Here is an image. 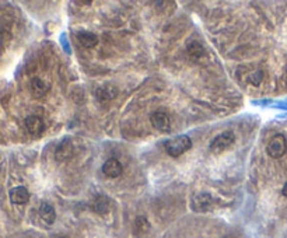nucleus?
<instances>
[{
  "label": "nucleus",
  "mask_w": 287,
  "mask_h": 238,
  "mask_svg": "<svg viewBox=\"0 0 287 238\" xmlns=\"http://www.w3.org/2000/svg\"><path fill=\"white\" fill-rule=\"evenodd\" d=\"M76 37L84 48H94L98 44V37L94 33H90V31L80 30L79 33H76Z\"/></svg>",
  "instance_id": "obj_10"
},
{
  "label": "nucleus",
  "mask_w": 287,
  "mask_h": 238,
  "mask_svg": "<svg viewBox=\"0 0 287 238\" xmlns=\"http://www.w3.org/2000/svg\"><path fill=\"white\" fill-rule=\"evenodd\" d=\"M186 51L192 58H200L205 55V48L199 41H191L186 45Z\"/></svg>",
  "instance_id": "obj_15"
},
{
  "label": "nucleus",
  "mask_w": 287,
  "mask_h": 238,
  "mask_svg": "<svg viewBox=\"0 0 287 238\" xmlns=\"http://www.w3.org/2000/svg\"><path fill=\"white\" fill-rule=\"evenodd\" d=\"M213 199L212 195L209 193H199L192 197V209L198 213H205V211L212 210L213 207Z\"/></svg>",
  "instance_id": "obj_4"
},
{
  "label": "nucleus",
  "mask_w": 287,
  "mask_h": 238,
  "mask_svg": "<svg viewBox=\"0 0 287 238\" xmlns=\"http://www.w3.org/2000/svg\"><path fill=\"white\" fill-rule=\"evenodd\" d=\"M9 38V35L3 34V33H0V51L3 49V48L6 47V40Z\"/></svg>",
  "instance_id": "obj_18"
},
{
  "label": "nucleus",
  "mask_w": 287,
  "mask_h": 238,
  "mask_svg": "<svg viewBox=\"0 0 287 238\" xmlns=\"http://www.w3.org/2000/svg\"><path fill=\"white\" fill-rule=\"evenodd\" d=\"M287 151V140L283 135H276L270 139L267 144L266 153L267 156L272 158H281Z\"/></svg>",
  "instance_id": "obj_2"
},
{
  "label": "nucleus",
  "mask_w": 287,
  "mask_h": 238,
  "mask_svg": "<svg viewBox=\"0 0 287 238\" xmlns=\"http://www.w3.org/2000/svg\"><path fill=\"white\" fill-rule=\"evenodd\" d=\"M262 80H263V72H262V70L252 72L251 75L248 76V82L251 83L252 86H259Z\"/></svg>",
  "instance_id": "obj_17"
},
{
  "label": "nucleus",
  "mask_w": 287,
  "mask_h": 238,
  "mask_svg": "<svg viewBox=\"0 0 287 238\" xmlns=\"http://www.w3.org/2000/svg\"><path fill=\"white\" fill-rule=\"evenodd\" d=\"M150 122L153 128L158 132H168L171 128V122L170 118L164 112H154L150 116Z\"/></svg>",
  "instance_id": "obj_6"
},
{
  "label": "nucleus",
  "mask_w": 287,
  "mask_h": 238,
  "mask_svg": "<svg viewBox=\"0 0 287 238\" xmlns=\"http://www.w3.org/2000/svg\"><path fill=\"white\" fill-rule=\"evenodd\" d=\"M10 200L14 204H26L30 200V192L24 186H16L10 190Z\"/></svg>",
  "instance_id": "obj_9"
},
{
  "label": "nucleus",
  "mask_w": 287,
  "mask_h": 238,
  "mask_svg": "<svg viewBox=\"0 0 287 238\" xmlns=\"http://www.w3.org/2000/svg\"><path fill=\"white\" fill-rule=\"evenodd\" d=\"M54 238H65V237H62V235H55Z\"/></svg>",
  "instance_id": "obj_20"
},
{
  "label": "nucleus",
  "mask_w": 287,
  "mask_h": 238,
  "mask_svg": "<svg viewBox=\"0 0 287 238\" xmlns=\"http://www.w3.org/2000/svg\"><path fill=\"white\" fill-rule=\"evenodd\" d=\"M75 156V146H73V143L70 142V140H63V142L59 144V147L56 150V158L59 160V161H66L69 158H72V157Z\"/></svg>",
  "instance_id": "obj_7"
},
{
  "label": "nucleus",
  "mask_w": 287,
  "mask_h": 238,
  "mask_svg": "<svg viewBox=\"0 0 287 238\" xmlns=\"http://www.w3.org/2000/svg\"><path fill=\"white\" fill-rule=\"evenodd\" d=\"M48 91H49V86L44 82L42 79L34 77V79L31 80V93H33L34 97L41 98V97H44Z\"/></svg>",
  "instance_id": "obj_12"
},
{
  "label": "nucleus",
  "mask_w": 287,
  "mask_h": 238,
  "mask_svg": "<svg viewBox=\"0 0 287 238\" xmlns=\"http://www.w3.org/2000/svg\"><path fill=\"white\" fill-rule=\"evenodd\" d=\"M93 209L98 214H107L111 209L110 199L107 196H98L93 203Z\"/></svg>",
  "instance_id": "obj_14"
},
{
  "label": "nucleus",
  "mask_w": 287,
  "mask_h": 238,
  "mask_svg": "<svg viewBox=\"0 0 287 238\" xmlns=\"http://www.w3.org/2000/svg\"><path fill=\"white\" fill-rule=\"evenodd\" d=\"M103 172L107 177L118 178L122 174V164L119 163L116 158H110L103 165Z\"/></svg>",
  "instance_id": "obj_8"
},
{
  "label": "nucleus",
  "mask_w": 287,
  "mask_h": 238,
  "mask_svg": "<svg viewBox=\"0 0 287 238\" xmlns=\"http://www.w3.org/2000/svg\"><path fill=\"white\" fill-rule=\"evenodd\" d=\"M235 142V136L232 132H224V133H220L219 136H216L213 139V142L210 143V150L216 154H220L223 151H226L231 147L232 144Z\"/></svg>",
  "instance_id": "obj_3"
},
{
  "label": "nucleus",
  "mask_w": 287,
  "mask_h": 238,
  "mask_svg": "<svg viewBox=\"0 0 287 238\" xmlns=\"http://www.w3.org/2000/svg\"><path fill=\"white\" fill-rule=\"evenodd\" d=\"M40 216L47 224H54L56 220V211L54 209V206L45 203V202L41 203V206H40Z\"/></svg>",
  "instance_id": "obj_11"
},
{
  "label": "nucleus",
  "mask_w": 287,
  "mask_h": 238,
  "mask_svg": "<svg viewBox=\"0 0 287 238\" xmlns=\"http://www.w3.org/2000/svg\"><path fill=\"white\" fill-rule=\"evenodd\" d=\"M283 195L287 197V182L284 184V186H283Z\"/></svg>",
  "instance_id": "obj_19"
},
{
  "label": "nucleus",
  "mask_w": 287,
  "mask_h": 238,
  "mask_svg": "<svg viewBox=\"0 0 287 238\" xmlns=\"http://www.w3.org/2000/svg\"><path fill=\"white\" fill-rule=\"evenodd\" d=\"M96 95L98 100L105 101V100H111V98H114V97H115L116 90L114 89V87H110V86H104V87L97 89Z\"/></svg>",
  "instance_id": "obj_16"
},
{
  "label": "nucleus",
  "mask_w": 287,
  "mask_h": 238,
  "mask_svg": "<svg viewBox=\"0 0 287 238\" xmlns=\"http://www.w3.org/2000/svg\"><path fill=\"white\" fill-rule=\"evenodd\" d=\"M151 225L149 223V220L144 217V216H137L135 220V234L137 237H143L147 232L150 231Z\"/></svg>",
  "instance_id": "obj_13"
},
{
  "label": "nucleus",
  "mask_w": 287,
  "mask_h": 238,
  "mask_svg": "<svg viewBox=\"0 0 287 238\" xmlns=\"http://www.w3.org/2000/svg\"><path fill=\"white\" fill-rule=\"evenodd\" d=\"M26 128L30 135H33L34 137H40L45 132V123L40 116L31 115L26 119Z\"/></svg>",
  "instance_id": "obj_5"
},
{
  "label": "nucleus",
  "mask_w": 287,
  "mask_h": 238,
  "mask_svg": "<svg viewBox=\"0 0 287 238\" xmlns=\"http://www.w3.org/2000/svg\"><path fill=\"white\" fill-rule=\"evenodd\" d=\"M192 147V140L185 135L170 139L165 143V150L171 157H179Z\"/></svg>",
  "instance_id": "obj_1"
}]
</instances>
